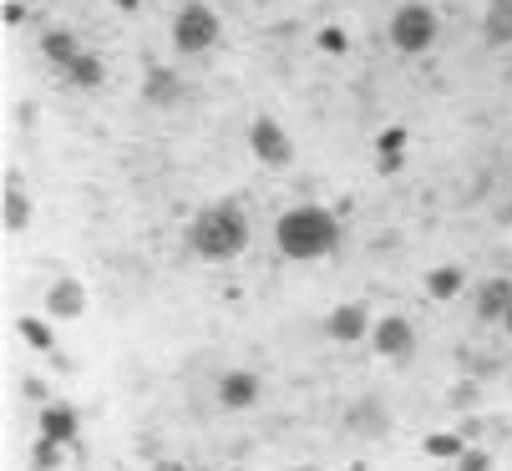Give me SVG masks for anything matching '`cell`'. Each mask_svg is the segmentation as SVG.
Masks as SVG:
<instances>
[{"label": "cell", "instance_id": "obj_2", "mask_svg": "<svg viewBox=\"0 0 512 471\" xmlns=\"http://www.w3.org/2000/svg\"><path fill=\"white\" fill-rule=\"evenodd\" d=\"M188 244L193 254L213 259V264H229L249 249V218L239 203H208L193 223H188Z\"/></svg>", "mask_w": 512, "mask_h": 471}, {"label": "cell", "instance_id": "obj_8", "mask_svg": "<svg viewBox=\"0 0 512 471\" xmlns=\"http://www.w3.org/2000/svg\"><path fill=\"white\" fill-rule=\"evenodd\" d=\"M371 345L386 360H406L416 350V325L406 320V314H386V320H376V330H371Z\"/></svg>", "mask_w": 512, "mask_h": 471}, {"label": "cell", "instance_id": "obj_11", "mask_svg": "<svg viewBox=\"0 0 512 471\" xmlns=\"http://www.w3.org/2000/svg\"><path fill=\"white\" fill-rule=\"evenodd\" d=\"M46 309L56 314V320H82V314H87V289L66 274V279H56V284H51Z\"/></svg>", "mask_w": 512, "mask_h": 471}, {"label": "cell", "instance_id": "obj_4", "mask_svg": "<svg viewBox=\"0 0 512 471\" xmlns=\"http://www.w3.org/2000/svg\"><path fill=\"white\" fill-rule=\"evenodd\" d=\"M218 36H224L218 11L203 6V0H188V6L173 16V46H178V56H203V51L218 46Z\"/></svg>", "mask_w": 512, "mask_h": 471}, {"label": "cell", "instance_id": "obj_18", "mask_svg": "<svg viewBox=\"0 0 512 471\" xmlns=\"http://www.w3.org/2000/svg\"><path fill=\"white\" fill-rule=\"evenodd\" d=\"M41 51H46V61H56L61 71L82 56V46H77V36H71V31H46V36H41Z\"/></svg>", "mask_w": 512, "mask_h": 471}, {"label": "cell", "instance_id": "obj_24", "mask_svg": "<svg viewBox=\"0 0 512 471\" xmlns=\"http://www.w3.org/2000/svg\"><path fill=\"white\" fill-rule=\"evenodd\" d=\"M0 16H6V26H26V6H16V0H6V11H0Z\"/></svg>", "mask_w": 512, "mask_h": 471}, {"label": "cell", "instance_id": "obj_21", "mask_svg": "<svg viewBox=\"0 0 512 471\" xmlns=\"http://www.w3.org/2000/svg\"><path fill=\"white\" fill-rule=\"evenodd\" d=\"M51 466H61V446L41 436V446H36V471H51Z\"/></svg>", "mask_w": 512, "mask_h": 471}, {"label": "cell", "instance_id": "obj_25", "mask_svg": "<svg viewBox=\"0 0 512 471\" xmlns=\"http://www.w3.org/2000/svg\"><path fill=\"white\" fill-rule=\"evenodd\" d=\"M477 401V390L472 385H457V396H452V406H472Z\"/></svg>", "mask_w": 512, "mask_h": 471}, {"label": "cell", "instance_id": "obj_14", "mask_svg": "<svg viewBox=\"0 0 512 471\" xmlns=\"http://www.w3.org/2000/svg\"><path fill=\"white\" fill-rule=\"evenodd\" d=\"M482 41L487 46H512V0H492L482 16Z\"/></svg>", "mask_w": 512, "mask_h": 471}, {"label": "cell", "instance_id": "obj_3", "mask_svg": "<svg viewBox=\"0 0 512 471\" xmlns=\"http://www.w3.org/2000/svg\"><path fill=\"white\" fill-rule=\"evenodd\" d=\"M386 31H391V46L401 56H421V51L436 46V36H442V16H436L426 0H406V6H396Z\"/></svg>", "mask_w": 512, "mask_h": 471}, {"label": "cell", "instance_id": "obj_27", "mask_svg": "<svg viewBox=\"0 0 512 471\" xmlns=\"http://www.w3.org/2000/svg\"><path fill=\"white\" fill-rule=\"evenodd\" d=\"M502 330H507V335H512V309H507V320H502Z\"/></svg>", "mask_w": 512, "mask_h": 471}, {"label": "cell", "instance_id": "obj_22", "mask_svg": "<svg viewBox=\"0 0 512 471\" xmlns=\"http://www.w3.org/2000/svg\"><path fill=\"white\" fill-rule=\"evenodd\" d=\"M345 46H350V41H345V31H340V26H325V31H320V51H330V56H340Z\"/></svg>", "mask_w": 512, "mask_h": 471}, {"label": "cell", "instance_id": "obj_9", "mask_svg": "<svg viewBox=\"0 0 512 471\" xmlns=\"http://www.w3.org/2000/svg\"><path fill=\"white\" fill-rule=\"evenodd\" d=\"M507 309H512V279H507V274L482 279V284H477V320H482V325H502Z\"/></svg>", "mask_w": 512, "mask_h": 471}, {"label": "cell", "instance_id": "obj_12", "mask_svg": "<svg viewBox=\"0 0 512 471\" xmlns=\"http://www.w3.org/2000/svg\"><path fill=\"white\" fill-rule=\"evenodd\" d=\"M0 223H6V233H26L31 223V203H26V183L11 173L6 178V203H0Z\"/></svg>", "mask_w": 512, "mask_h": 471}, {"label": "cell", "instance_id": "obj_20", "mask_svg": "<svg viewBox=\"0 0 512 471\" xmlns=\"http://www.w3.org/2000/svg\"><path fill=\"white\" fill-rule=\"evenodd\" d=\"M21 340H26V345H36V350H51V345H56V340H51V330H46L41 320H21Z\"/></svg>", "mask_w": 512, "mask_h": 471}, {"label": "cell", "instance_id": "obj_5", "mask_svg": "<svg viewBox=\"0 0 512 471\" xmlns=\"http://www.w3.org/2000/svg\"><path fill=\"white\" fill-rule=\"evenodd\" d=\"M249 147H254V157H259L264 168H289V163H295V142H289V132L274 117H254Z\"/></svg>", "mask_w": 512, "mask_h": 471}, {"label": "cell", "instance_id": "obj_23", "mask_svg": "<svg viewBox=\"0 0 512 471\" xmlns=\"http://www.w3.org/2000/svg\"><path fill=\"white\" fill-rule=\"evenodd\" d=\"M457 471H492V456L487 451H467V456H457Z\"/></svg>", "mask_w": 512, "mask_h": 471}, {"label": "cell", "instance_id": "obj_19", "mask_svg": "<svg viewBox=\"0 0 512 471\" xmlns=\"http://www.w3.org/2000/svg\"><path fill=\"white\" fill-rule=\"evenodd\" d=\"M426 456H436V461L467 456V436H431V441H426Z\"/></svg>", "mask_w": 512, "mask_h": 471}, {"label": "cell", "instance_id": "obj_28", "mask_svg": "<svg viewBox=\"0 0 512 471\" xmlns=\"http://www.w3.org/2000/svg\"><path fill=\"white\" fill-rule=\"evenodd\" d=\"M507 218H512V203H507Z\"/></svg>", "mask_w": 512, "mask_h": 471}, {"label": "cell", "instance_id": "obj_13", "mask_svg": "<svg viewBox=\"0 0 512 471\" xmlns=\"http://www.w3.org/2000/svg\"><path fill=\"white\" fill-rule=\"evenodd\" d=\"M41 436L56 441V446H71L77 441V411L71 406H46L41 411Z\"/></svg>", "mask_w": 512, "mask_h": 471}, {"label": "cell", "instance_id": "obj_17", "mask_svg": "<svg viewBox=\"0 0 512 471\" xmlns=\"http://www.w3.org/2000/svg\"><path fill=\"white\" fill-rule=\"evenodd\" d=\"M401 152H406V127H386L376 137V168L381 173H396L401 168Z\"/></svg>", "mask_w": 512, "mask_h": 471}, {"label": "cell", "instance_id": "obj_7", "mask_svg": "<svg viewBox=\"0 0 512 471\" xmlns=\"http://www.w3.org/2000/svg\"><path fill=\"white\" fill-rule=\"evenodd\" d=\"M264 401V380L254 370H224L218 375V406L224 411H249Z\"/></svg>", "mask_w": 512, "mask_h": 471}, {"label": "cell", "instance_id": "obj_15", "mask_svg": "<svg viewBox=\"0 0 512 471\" xmlns=\"http://www.w3.org/2000/svg\"><path fill=\"white\" fill-rule=\"evenodd\" d=\"M66 76H71V87H82V92H97V87L107 82V66H102V56H97V51H82L77 61L66 66Z\"/></svg>", "mask_w": 512, "mask_h": 471}, {"label": "cell", "instance_id": "obj_1", "mask_svg": "<svg viewBox=\"0 0 512 471\" xmlns=\"http://www.w3.org/2000/svg\"><path fill=\"white\" fill-rule=\"evenodd\" d=\"M274 244L284 259H295V264H315L325 254L340 249V218L320 203H295L289 213H279L274 223Z\"/></svg>", "mask_w": 512, "mask_h": 471}, {"label": "cell", "instance_id": "obj_10", "mask_svg": "<svg viewBox=\"0 0 512 471\" xmlns=\"http://www.w3.org/2000/svg\"><path fill=\"white\" fill-rule=\"evenodd\" d=\"M142 102L148 107H178L183 102V76L173 66H148L142 71Z\"/></svg>", "mask_w": 512, "mask_h": 471}, {"label": "cell", "instance_id": "obj_16", "mask_svg": "<svg viewBox=\"0 0 512 471\" xmlns=\"http://www.w3.org/2000/svg\"><path fill=\"white\" fill-rule=\"evenodd\" d=\"M462 284H467V269H457V264H442V269L426 274V294L431 299H457Z\"/></svg>", "mask_w": 512, "mask_h": 471}, {"label": "cell", "instance_id": "obj_6", "mask_svg": "<svg viewBox=\"0 0 512 471\" xmlns=\"http://www.w3.org/2000/svg\"><path fill=\"white\" fill-rule=\"evenodd\" d=\"M371 330H376V320H371V309H365L360 299L335 304V309H330V320H325V335H330V340H340V345L371 340Z\"/></svg>", "mask_w": 512, "mask_h": 471}, {"label": "cell", "instance_id": "obj_26", "mask_svg": "<svg viewBox=\"0 0 512 471\" xmlns=\"http://www.w3.org/2000/svg\"><path fill=\"white\" fill-rule=\"evenodd\" d=\"M112 6H117V11H137V6H142V0H112Z\"/></svg>", "mask_w": 512, "mask_h": 471}]
</instances>
